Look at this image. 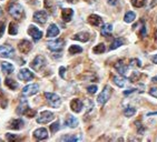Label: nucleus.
I'll use <instances>...</instances> for the list:
<instances>
[{
	"label": "nucleus",
	"mask_w": 157,
	"mask_h": 142,
	"mask_svg": "<svg viewBox=\"0 0 157 142\" xmlns=\"http://www.w3.org/2000/svg\"><path fill=\"white\" fill-rule=\"evenodd\" d=\"M1 70H2V72H5V73H7V75H9V73H12V72H14L15 67L12 66L11 63H9V62L4 61V62H1Z\"/></svg>",
	"instance_id": "obj_22"
},
{
	"label": "nucleus",
	"mask_w": 157,
	"mask_h": 142,
	"mask_svg": "<svg viewBox=\"0 0 157 142\" xmlns=\"http://www.w3.org/2000/svg\"><path fill=\"white\" fill-rule=\"evenodd\" d=\"M60 129V124H59V121H56L54 122L50 126V131L52 132V133H55V132H57L58 130Z\"/></svg>",
	"instance_id": "obj_35"
},
{
	"label": "nucleus",
	"mask_w": 157,
	"mask_h": 142,
	"mask_svg": "<svg viewBox=\"0 0 157 142\" xmlns=\"http://www.w3.org/2000/svg\"><path fill=\"white\" fill-rule=\"evenodd\" d=\"M74 16V10L70 9V8H65L61 10V17H62V20L66 21V22H69L71 20Z\"/></svg>",
	"instance_id": "obj_17"
},
{
	"label": "nucleus",
	"mask_w": 157,
	"mask_h": 142,
	"mask_svg": "<svg viewBox=\"0 0 157 142\" xmlns=\"http://www.w3.org/2000/svg\"><path fill=\"white\" fill-rule=\"evenodd\" d=\"M115 69H116L122 76H125L127 70H128V67H127V65H125L124 60H118L116 62V65H115Z\"/></svg>",
	"instance_id": "obj_16"
},
{
	"label": "nucleus",
	"mask_w": 157,
	"mask_h": 142,
	"mask_svg": "<svg viewBox=\"0 0 157 142\" xmlns=\"http://www.w3.org/2000/svg\"><path fill=\"white\" fill-rule=\"evenodd\" d=\"M18 48H19V50H20L21 53H25V55H27V53H29V52H30V50L32 49V45H31L30 41L24 39V40H21L20 42H19Z\"/></svg>",
	"instance_id": "obj_11"
},
{
	"label": "nucleus",
	"mask_w": 157,
	"mask_h": 142,
	"mask_svg": "<svg viewBox=\"0 0 157 142\" xmlns=\"http://www.w3.org/2000/svg\"><path fill=\"white\" fill-rule=\"evenodd\" d=\"M5 84L8 87L10 90H16V89L18 88V83H17L14 79H10V78H6Z\"/></svg>",
	"instance_id": "obj_24"
},
{
	"label": "nucleus",
	"mask_w": 157,
	"mask_h": 142,
	"mask_svg": "<svg viewBox=\"0 0 157 142\" xmlns=\"http://www.w3.org/2000/svg\"><path fill=\"white\" fill-rule=\"evenodd\" d=\"M135 18H136V15H135V12H133V11H129V12H127L126 15H125V18H124V20L125 22L127 23H130L133 21L135 20Z\"/></svg>",
	"instance_id": "obj_29"
},
{
	"label": "nucleus",
	"mask_w": 157,
	"mask_h": 142,
	"mask_svg": "<svg viewBox=\"0 0 157 142\" xmlns=\"http://www.w3.org/2000/svg\"><path fill=\"white\" fill-rule=\"evenodd\" d=\"M106 1H107V4H108V5L116 6L117 4H118V1H119V0H106Z\"/></svg>",
	"instance_id": "obj_46"
},
{
	"label": "nucleus",
	"mask_w": 157,
	"mask_h": 142,
	"mask_svg": "<svg viewBox=\"0 0 157 142\" xmlns=\"http://www.w3.org/2000/svg\"><path fill=\"white\" fill-rule=\"evenodd\" d=\"M59 140H60V141H79V140H80V138L77 137V136L66 134V136H62Z\"/></svg>",
	"instance_id": "obj_27"
},
{
	"label": "nucleus",
	"mask_w": 157,
	"mask_h": 142,
	"mask_svg": "<svg viewBox=\"0 0 157 142\" xmlns=\"http://www.w3.org/2000/svg\"><path fill=\"white\" fill-rule=\"evenodd\" d=\"M39 91V86L37 83H31V84H28L26 86L24 89H22V96L24 97H30L36 94L37 92Z\"/></svg>",
	"instance_id": "obj_5"
},
{
	"label": "nucleus",
	"mask_w": 157,
	"mask_h": 142,
	"mask_svg": "<svg viewBox=\"0 0 157 142\" xmlns=\"http://www.w3.org/2000/svg\"><path fill=\"white\" fill-rule=\"evenodd\" d=\"M25 114L28 118H32V117H35L36 114H37V111H36V110H34V109H30V108H29V109L26 111Z\"/></svg>",
	"instance_id": "obj_38"
},
{
	"label": "nucleus",
	"mask_w": 157,
	"mask_h": 142,
	"mask_svg": "<svg viewBox=\"0 0 157 142\" xmlns=\"http://www.w3.org/2000/svg\"><path fill=\"white\" fill-rule=\"evenodd\" d=\"M146 4V0H132V5L136 8H142Z\"/></svg>",
	"instance_id": "obj_34"
},
{
	"label": "nucleus",
	"mask_w": 157,
	"mask_h": 142,
	"mask_svg": "<svg viewBox=\"0 0 157 142\" xmlns=\"http://www.w3.org/2000/svg\"><path fill=\"white\" fill-rule=\"evenodd\" d=\"M87 91H88V93H90V94L96 93L97 92V86H89L88 88H87Z\"/></svg>",
	"instance_id": "obj_41"
},
{
	"label": "nucleus",
	"mask_w": 157,
	"mask_h": 142,
	"mask_svg": "<svg viewBox=\"0 0 157 142\" xmlns=\"http://www.w3.org/2000/svg\"><path fill=\"white\" fill-rule=\"evenodd\" d=\"M15 55V49L9 45H2L0 46V57L4 58H12Z\"/></svg>",
	"instance_id": "obj_8"
},
{
	"label": "nucleus",
	"mask_w": 157,
	"mask_h": 142,
	"mask_svg": "<svg viewBox=\"0 0 157 142\" xmlns=\"http://www.w3.org/2000/svg\"><path fill=\"white\" fill-rule=\"evenodd\" d=\"M138 77H139V73H138V72H134V75L130 77V80H132V82L136 81V79L138 78Z\"/></svg>",
	"instance_id": "obj_45"
},
{
	"label": "nucleus",
	"mask_w": 157,
	"mask_h": 142,
	"mask_svg": "<svg viewBox=\"0 0 157 142\" xmlns=\"http://www.w3.org/2000/svg\"><path fill=\"white\" fill-rule=\"evenodd\" d=\"M28 33L30 35V37H32V39L35 41H39L41 39V37H42V32L34 25L29 26V28H28Z\"/></svg>",
	"instance_id": "obj_10"
},
{
	"label": "nucleus",
	"mask_w": 157,
	"mask_h": 142,
	"mask_svg": "<svg viewBox=\"0 0 157 142\" xmlns=\"http://www.w3.org/2000/svg\"><path fill=\"white\" fill-rule=\"evenodd\" d=\"M48 19V15H47V12L44 10H39L35 12V15H34V20L36 22H38V23H40V25H44L46 23V21Z\"/></svg>",
	"instance_id": "obj_12"
},
{
	"label": "nucleus",
	"mask_w": 157,
	"mask_h": 142,
	"mask_svg": "<svg viewBox=\"0 0 157 142\" xmlns=\"http://www.w3.org/2000/svg\"><path fill=\"white\" fill-rule=\"evenodd\" d=\"M112 93H113L112 88H110L109 86H106L105 88H104V90L101 91L100 94L98 96V98H97V102H98L100 106H104V104L110 99Z\"/></svg>",
	"instance_id": "obj_2"
},
{
	"label": "nucleus",
	"mask_w": 157,
	"mask_h": 142,
	"mask_svg": "<svg viewBox=\"0 0 157 142\" xmlns=\"http://www.w3.org/2000/svg\"><path fill=\"white\" fill-rule=\"evenodd\" d=\"M4 33H5V22L0 21V38L4 36Z\"/></svg>",
	"instance_id": "obj_42"
},
{
	"label": "nucleus",
	"mask_w": 157,
	"mask_h": 142,
	"mask_svg": "<svg viewBox=\"0 0 157 142\" xmlns=\"http://www.w3.org/2000/svg\"><path fill=\"white\" fill-rule=\"evenodd\" d=\"M152 61L154 63H156L157 65V55H154V56L152 57Z\"/></svg>",
	"instance_id": "obj_48"
},
{
	"label": "nucleus",
	"mask_w": 157,
	"mask_h": 142,
	"mask_svg": "<svg viewBox=\"0 0 157 142\" xmlns=\"http://www.w3.org/2000/svg\"><path fill=\"white\" fill-rule=\"evenodd\" d=\"M149 94L153 96L154 98H157V88H152V89L149 90Z\"/></svg>",
	"instance_id": "obj_43"
},
{
	"label": "nucleus",
	"mask_w": 157,
	"mask_h": 142,
	"mask_svg": "<svg viewBox=\"0 0 157 142\" xmlns=\"http://www.w3.org/2000/svg\"><path fill=\"white\" fill-rule=\"evenodd\" d=\"M135 113H136V108H134V107H127L124 110V114L126 117H133Z\"/></svg>",
	"instance_id": "obj_30"
},
{
	"label": "nucleus",
	"mask_w": 157,
	"mask_h": 142,
	"mask_svg": "<svg viewBox=\"0 0 157 142\" xmlns=\"http://www.w3.org/2000/svg\"><path fill=\"white\" fill-rule=\"evenodd\" d=\"M45 8L48 9V10L52 11V0H45Z\"/></svg>",
	"instance_id": "obj_40"
},
{
	"label": "nucleus",
	"mask_w": 157,
	"mask_h": 142,
	"mask_svg": "<svg viewBox=\"0 0 157 142\" xmlns=\"http://www.w3.org/2000/svg\"><path fill=\"white\" fill-rule=\"evenodd\" d=\"M67 1H68V2H71V4H76L78 0H67Z\"/></svg>",
	"instance_id": "obj_49"
},
{
	"label": "nucleus",
	"mask_w": 157,
	"mask_h": 142,
	"mask_svg": "<svg viewBox=\"0 0 157 142\" xmlns=\"http://www.w3.org/2000/svg\"><path fill=\"white\" fill-rule=\"evenodd\" d=\"M64 45H65V41L62 39H57V40L49 41L47 43V47L51 51H61L64 48Z\"/></svg>",
	"instance_id": "obj_6"
},
{
	"label": "nucleus",
	"mask_w": 157,
	"mask_h": 142,
	"mask_svg": "<svg viewBox=\"0 0 157 142\" xmlns=\"http://www.w3.org/2000/svg\"><path fill=\"white\" fill-rule=\"evenodd\" d=\"M68 52H69L70 55H77V53H80V52H82V48H81V47H79V46H76V45H72V46L69 47Z\"/></svg>",
	"instance_id": "obj_26"
},
{
	"label": "nucleus",
	"mask_w": 157,
	"mask_h": 142,
	"mask_svg": "<svg viewBox=\"0 0 157 142\" xmlns=\"http://www.w3.org/2000/svg\"><path fill=\"white\" fill-rule=\"evenodd\" d=\"M45 97L47 99L48 103L50 104L52 108H59L61 104L60 97L56 94V93H51V92H45Z\"/></svg>",
	"instance_id": "obj_3"
},
{
	"label": "nucleus",
	"mask_w": 157,
	"mask_h": 142,
	"mask_svg": "<svg viewBox=\"0 0 157 142\" xmlns=\"http://www.w3.org/2000/svg\"><path fill=\"white\" fill-rule=\"evenodd\" d=\"M1 15H2V10H1V7H0V17H1Z\"/></svg>",
	"instance_id": "obj_51"
},
{
	"label": "nucleus",
	"mask_w": 157,
	"mask_h": 142,
	"mask_svg": "<svg viewBox=\"0 0 157 142\" xmlns=\"http://www.w3.org/2000/svg\"><path fill=\"white\" fill-rule=\"evenodd\" d=\"M28 109H29L28 102H27V100L22 99V100L20 101V103H19L18 108H17V113H18V114H25L26 111H27Z\"/></svg>",
	"instance_id": "obj_19"
},
{
	"label": "nucleus",
	"mask_w": 157,
	"mask_h": 142,
	"mask_svg": "<svg viewBox=\"0 0 157 142\" xmlns=\"http://www.w3.org/2000/svg\"><path fill=\"white\" fill-rule=\"evenodd\" d=\"M125 82H126V79L123 78V77H114V83L118 87H124L125 86Z\"/></svg>",
	"instance_id": "obj_31"
},
{
	"label": "nucleus",
	"mask_w": 157,
	"mask_h": 142,
	"mask_svg": "<svg viewBox=\"0 0 157 142\" xmlns=\"http://www.w3.org/2000/svg\"><path fill=\"white\" fill-rule=\"evenodd\" d=\"M136 127H137V132H138V134H143V133L145 132V128H144V126H143L139 121L136 122Z\"/></svg>",
	"instance_id": "obj_36"
},
{
	"label": "nucleus",
	"mask_w": 157,
	"mask_h": 142,
	"mask_svg": "<svg viewBox=\"0 0 157 142\" xmlns=\"http://www.w3.org/2000/svg\"><path fill=\"white\" fill-rule=\"evenodd\" d=\"M7 10H8V12H9V15H10L12 18L17 19V20H21V19L25 18V10H24V7H22L19 2H17L16 0L9 2Z\"/></svg>",
	"instance_id": "obj_1"
},
{
	"label": "nucleus",
	"mask_w": 157,
	"mask_h": 142,
	"mask_svg": "<svg viewBox=\"0 0 157 142\" xmlns=\"http://www.w3.org/2000/svg\"><path fill=\"white\" fill-rule=\"evenodd\" d=\"M2 96H4V93H2V91L0 90V97H2Z\"/></svg>",
	"instance_id": "obj_52"
},
{
	"label": "nucleus",
	"mask_w": 157,
	"mask_h": 142,
	"mask_svg": "<svg viewBox=\"0 0 157 142\" xmlns=\"http://www.w3.org/2000/svg\"><path fill=\"white\" fill-rule=\"evenodd\" d=\"M106 50V48H105V45L104 43H99V45H97L96 47H94V53H97V55H99V53H104Z\"/></svg>",
	"instance_id": "obj_32"
},
{
	"label": "nucleus",
	"mask_w": 157,
	"mask_h": 142,
	"mask_svg": "<svg viewBox=\"0 0 157 142\" xmlns=\"http://www.w3.org/2000/svg\"><path fill=\"white\" fill-rule=\"evenodd\" d=\"M34 73L28 69H21L18 73V79L21 81H30L34 79Z\"/></svg>",
	"instance_id": "obj_9"
},
{
	"label": "nucleus",
	"mask_w": 157,
	"mask_h": 142,
	"mask_svg": "<svg viewBox=\"0 0 157 142\" xmlns=\"http://www.w3.org/2000/svg\"><path fill=\"white\" fill-rule=\"evenodd\" d=\"M9 35H12L15 36L18 33V26H17V23L16 22H10L9 23Z\"/></svg>",
	"instance_id": "obj_33"
},
{
	"label": "nucleus",
	"mask_w": 157,
	"mask_h": 142,
	"mask_svg": "<svg viewBox=\"0 0 157 142\" xmlns=\"http://www.w3.org/2000/svg\"><path fill=\"white\" fill-rule=\"evenodd\" d=\"M6 139L8 141H17L18 140V137L16 134H11V133H7L6 134Z\"/></svg>",
	"instance_id": "obj_39"
},
{
	"label": "nucleus",
	"mask_w": 157,
	"mask_h": 142,
	"mask_svg": "<svg viewBox=\"0 0 157 142\" xmlns=\"http://www.w3.org/2000/svg\"><path fill=\"white\" fill-rule=\"evenodd\" d=\"M112 31H113V26L112 25H105L103 28H101L100 33H101V36L107 37V36H110Z\"/></svg>",
	"instance_id": "obj_25"
},
{
	"label": "nucleus",
	"mask_w": 157,
	"mask_h": 142,
	"mask_svg": "<svg viewBox=\"0 0 157 142\" xmlns=\"http://www.w3.org/2000/svg\"><path fill=\"white\" fill-rule=\"evenodd\" d=\"M65 71H66V68H65V67H60V68H59V75H60L61 78H65Z\"/></svg>",
	"instance_id": "obj_44"
},
{
	"label": "nucleus",
	"mask_w": 157,
	"mask_h": 142,
	"mask_svg": "<svg viewBox=\"0 0 157 142\" xmlns=\"http://www.w3.org/2000/svg\"><path fill=\"white\" fill-rule=\"evenodd\" d=\"M24 121L21 119H15L10 122L9 124V129H12V130H20L21 128L24 127Z\"/></svg>",
	"instance_id": "obj_20"
},
{
	"label": "nucleus",
	"mask_w": 157,
	"mask_h": 142,
	"mask_svg": "<svg viewBox=\"0 0 157 142\" xmlns=\"http://www.w3.org/2000/svg\"><path fill=\"white\" fill-rule=\"evenodd\" d=\"M136 91V89H129V90H127V91L124 92V94L125 96H127V94H129V93H133V92H135Z\"/></svg>",
	"instance_id": "obj_47"
},
{
	"label": "nucleus",
	"mask_w": 157,
	"mask_h": 142,
	"mask_svg": "<svg viewBox=\"0 0 157 142\" xmlns=\"http://www.w3.org/2000/svg\"><path fill=\"white\" fill-rule=\"evenodd\" d=\"M70 108L75 113H79L84 108V103L80 99H72L70 102Z\"/></svg>",
	"instance_id": "obj_13"
},
{
	"label": "nucleus",
	"mask_w": 157,
	"mask_h": 142,
	"mask_svg": "<svg viewBox=\"0 0 157 142\" xmlns=\"http://www.w3.org/2000/svg\"><path fill=\"white\" fill-rule=\"evenodd\" d=\"M78 123H79V121H78V119L75 117H72V116H68V118H67L66 120H65V124H66L67 127L69 128H76L77 126H78Z\"/></svg>",
	"instance_id": "obj_23"
},
{
	"label": "nucleus",
	"mask_w": 157,
	"mask_h": 142,
	"mask_svg": "<svg viewBox=\"0 0 157 142\" xmlns=\"http://www.w3.org/2000/svg\"><path fill=\"white\" fill-rule=\"evenodd\" d=\"M123 43H124V39L123 38H116L114 42L112 43V46H110V50H114V49H117V48H119L120 46H123Z\"/></svg>",
	"instance_id": "obj_28"
},
{
	"label": "nucleus",
	"mask_w": 157,
	"mask_h": 142,
	"mask_svg": "<svg viewBox=\"0 0 157 142\" xmlns=\"http://www.w3.org/2000/svg\"><path fill=\"white\" fill-rule=\"evenodd\" d=\"M130 67H136V68H141L142 67V62L138 59H132L130 60Z\"/></svg>",
	"instance_id": "obj_37"
},
{
	"label": "nucleus",
	"mask_w": 157,
	"mask_h": 142,
	"mask_svg": "<svg viewBox=\"0 0 157 142\" xmlns=\"http://www.w3.org/2000/svg\"><path fill=\"white\" fill-rule=\"evenodd\" d=\"M54 118H55V116H54V113H52V112L42 111L40 114H39V117L37 118V122H38V123H40V124H45V123L50 122Z\"/></svg>",
	"instance_id": "obj_7"
},
{
	"label": "nucleus",
	"mask_w": 157,
	"mask_h": 142,
	"mask_svg": "<svg viewBox=\"0 0 157 142\" xmlns=\"http://www.w3.org/2000/svg\"><path fill=\"white\" fill-rule=\"evenodd\" d=\"M58 35H59V28L55 23H51L48 28V30H47V37L48 38H54V37H57Z\"/></svg>",
	"instance_id": "obj_18"
},
{
	"label": "nucleus",
	"mask_w": 157,
	"mask_h": 142,
	"mask_svg": "<svg viewBox=\"0 0 157 142\" xmlns=\"http://www.w3.org/2000/svg\"><path fill=\"white\" fill-rule=\"evenodd\" d=\"M88 22L94 27H101L103 26V19L97 15H90L88 17Z\"/></svg>",
	"instance_id": "obj_15"
},
{
	"label": "nucleus",
	"mask_w": 157,
	"mask_h": 142,
	"mask_svg": "<svg viewBox=\"0 0 157 142\" xmlns=\"http://www.w3.org/2000/svg\"><path fill=\"white\" fill-rule=\"evenodd\" d=\"M45 66H46V59L42 56H37L34 60L31 61L30 63V67L35 71L42 70L45 68Z\"/></svg>",
	"instance_id": "obj_4"
},
{
	"label": "nucleus",
	"mask_w": 157,
	"mask_h": 142,
	"mask_svg": "<svg viewBox=\"0 0 157 142\" xmlns=\"http://www.w3.org/2000/svg\"><path fill=\"white\" fill-rule=\"evenodd\" d=\"M153 82H157V78H154V79H153Z\"/></svg>",
	"instance_id": "obj_50"
},
{
	"label": "nucleus",
	"mask_w": 157,
	"mask_h": 142,
	"mask_svg": "<svg viewBox=\"0 0 157 142\" xmlns=\"http://www.w3.org/2000/svg\"><path fill=\"white\" fill-rule=\"evenodd\" d=\"M34 137L37 140H46L48 138V131L45 128H39L34 131Z\"/></svg>",
	"instance_id": "obj_14"
},
{
	"label": "nucleus",
	"mask_w": 157,
	"mask_h": 142,
	"mask_svg": "<svg viewBox=\"0 0 157 142\" xmlns=\"http://www.w3.org/2000/svg\"><path fill=\"white\" fill-rule=\"evenodd\" d=\"M156 22H157V18H156Z\"/></svg>",
	"instance_id": "obj_53"
},
{
	"label": "nucleus",
	"mask_w": 157,
	"mask_h": 142,
	"mask_svg": "<svg viewBox=\"0 0 157 142\" xmlns=\"http://www.w3.org/2000/svg\"><path fill=\"white\" fill-rule=\"evenodd\" d=\"M89 33L88 32H79V33H76V35L72 37L74 40H78L81 41V42H87L89 40Z\"/></svg>",
	"instance_id": "obj_21"
}]
</instances>
